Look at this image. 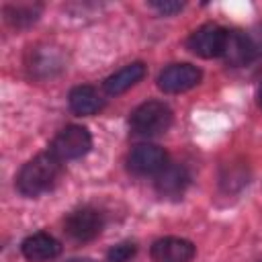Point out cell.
<instances>
[{
  "label": "cell",
  "instance_id": "12",
  "mask_svg": "<svg viewBox=\"0 0 262 262\" xmlns=\"http://www.w3.org/2000/svg\"><path fill=\"white\" fill-rule=\"evenodd\" d=\"M221 57H225V61H227L229 66H233V68L250 63L256 55H254V49H252V43H250L248 33H242V31H229V33H227L225 51H223Z\"/></svg>",
  "mask_w": 262,
  "mask_h": 262
},
{
  "label": "cell",
  "instance_id": "17",
  "mask_svg": "<svg viewBox=\"0 0 262 262\" xmlns=\"http://www.w3.org/2000/svg\"><path fill=\"white\" fill-rule=\"evenodd\" d=\"M248 37H250V43H252L254 55H256V57H258V55H262V25L254 27V29L248 33Z\"/></svg>",
  "mask_w": 262,
  "mask_h": 262
},
{
  "label": "cell",
  "instance_id": "1",
  "mask_svg": "<svg viewBox=\"0 0 262 262\" xmlns=\"http://www.w3.org/2000/svg\"><path fill=\"white\" fill-rule=\"evenodd\" d=\"M61 170V160H57L51 151L39 154L20 168L16 176V188L25 196H39L55 186Z\"/></svg>",
  "mask_w": 262,
  "mask_h": 262
},
{
  "label": "cell",
  "instance_id": "15",
  "mask_svg": "<svg viewBox=\"0 0 262 262\" xmlns=\"http://www.w3.org/2000/svg\"><path fill=\"white\" fill-rule=\"evenodd\" d=\"M135 244L131 242H123V244H117L108 250L106 254V262H129L133 256H135Z\"/></svg>",
  "mask_w": 262,
  "mask_h": 262
},
{
  "label": "cell",
  "instance_id": "5",
  "mask_svg": "<svg viewBox=\"0 0 262 262\" xmlns=\"http://www.w3.org/2000/svg\"><path fill=\"white\" fill-rule=\"evenodd\" d=\"M104 219L102 213L94 207H82L72 211L66 221H63V231L74 239V242H90L94 237H98V233L102 231Z\"/></svg>",
  "mask_w": 262,
  "mask_h": 262
},
{
  "label": "cell",
  "instance_id": "20",
  "mask_svg": "<svg viewBox=\"0 0 262 262\" xmlns=\"http://www.w3.org/2000/svg\"><path fill=\"white\" fill-rule=\"evenodd\" d=\"M260 262H262V260H260Z\"/></svg>",
  "mask_w": 262,
  "mask_h": 262
},
{
  "label": "cell",
  "instance_id": "19",
  "mask_svg": "<svg viewBox=\"0 0 262 262\" xmlns=\"http://www.w3.org/2000/svg\"><path fill=\"white\" fill-rule=\"evenodd\" d=\"M256 98H258V106L262 108V84H260V88H258V94H256Z\"/></svg>",
  "mask_w": 262,
  "mask_h": 262
},
{
  "label": "cell",
  "instance_id": "9",
  "mask_svg": "<svg viewBox=\"0 0 262 262\" xmlns=\"http://www.w3.org/2000/svg\"><path fill=\"white\" fill-rule=\"evenodd\" d=\"M20 252L27 260L31 262H47L59 256L61 252V244L47 231H37L29 237H25V242L20 244Z\"/></svg>",
  "mask_w": 262,
  "mask_h": 262
},
{
  "label": "cell",
  "instance_id": "14",
  "mask_svg": "<svg viewBox=\"0 0 262 262\" xmlns=\"http://www.w3.org/2000/svg\"><path fill=\"white\" fill-rule=\"evenodd\" d=\"M6 20L12 27H29L33 25L39 14H41V4H27V2H18V4H8L4 8Z\"/></svg>",
  "mask_w": 262,
  "mask_h": 262
},
{
  "label": "cell",
  "instance_id": "2",
  "mask_svg": "<svg viewBox=\"0 0 262 262\" xmlns=\"http://www.w3.org/2000/svg\"><path fill=\"white\" fill-rule=\"evenodd\" d=\"M129 123H131L133 133L143 135V137H154V135L164 133L172 125V111L166 102L147 100L131 113Z\"/></svg>",
  "mask_w": 262,
  "mask_h": 262
},
{
  "label": "cell",
  "instance_id": "8",
  "mask_svg": "<svg viewBox=\"0 0 262 262\" xmlns=\"http://www.w3.org/2000/svg\"><path fill=\"white\" fill-rule=\"evenodd\" d=\"M151 260L154 262H190L196 254L192 242L184 239V237H160L154 242L151 250Z\"/></svg>",
  "mask_w": 262,
  "mask_h": 262
},
{
  "label": "cell",
  "instance_id": "11",
  "mask_svg": "<svg viewBox=\"0 0 262 262\" xmlns=\"http://www.w3.org/2000/svg\"><path fill=\"white\" fill-rule=\"evenodd\" d=\"M68 104H70L72 113H76L80 117H90V115H96L98 111H102L104 100H102V96L98 94L96 88H92L88 84H82V86H76V88L70 90Z\"/></svg>",
  "mask_w": 262,
  "mask_h": 262
},
{
  "label": "cell",
  "instance_id": "7",
  "mask_svg": "<svg viewBox=\"0 0 262 262\" xmlns=\"http://www.w3.org/2000/svg\"><path fill=\"white\" fill-rule=\"evenodd\" d=\"M201 70L190 63H172L164 68L158 76V86L160 90L168 94H180L190 88H194L201 82Z\"/></svg>",
  "mask_w": 262,
  "mask_h": 262
},
{
  "label": "cell",
  "instance_id": "3",
  "mask_svg": "<svg viewBox=\"0 0 262 262\" xmlns=\"http://www.w3.org/2000/svg\"><path fill=\"white\" fill-rule=\"evenodd\" d=\"M90 147H92V137H90L88 129L80 127V125H68L53 137L49 151L57 160L68 162V160H78V158L86 156Z\"/></svg>",
  "mask_w": 262,
  "mask_h": 262
},
{
  "label": "cell",
  "instance_id": "13",
  "mask_svg": "<svg viewBox=\"0 0 262 262\" xmlns=\"http://www.w3.org/2000/svg\"><path fill=\"white\" fill-rule=\"evenodd\" d=\"M143 76H145V66L141 61H133V63L121 68L119 72H115L113 76H108L104 80V92L111 94V96L123 94L125 90L135 86Z\"/></svg>",
  "mask_w": 262,
  "mask_h": 262
},
{
  "label": "cell",
  "instance_id": "10",
  "mask_svg": "<svg viewBox=\"0 0 262 262\" xmlns=\"http://www.w3.org/2000/svg\"><path fill=\"white\" fill-rule=\"evenodd\" d=\"M188 174L182 166H176V164H168L162 172L156 174V190L162 194V196H168V199H178L184 194L186 186H188Z\"/></svg>",
  "mask_w": 262,
  "mask_h": 262
},
{
  "label": "cell",
  "instance_id": "6",
  "mask_svg": "<svg viewBox=\"0 0 262 262\" xmlns=\"http://www.w3.org/2000/svg\"><path fill=\"white\" fill-rule=\"evenodd\" d=\"M166 166H168V154L154 143H139L127 156V168L139 176L158 174Z\"/></svg>",
  "mask_w": 262,
  "mask_h": 262
},
{
  "label": "cell",
  "instance_id": "4",
  "mask_svg": "<svg viewBox=\"0 0 262 262\" xmlns=\"http://www.w3.org/2000/svg\"><path fill=\"white\" fill-rule=\"evenodd\" d=\"M227 33H229L227 29H223L219 25H213V23H207V25H203L196 31L190 33L186 45L194 55H199L203 59L221 57L223 51H225Z\"/></svg>",
  "mask_w": 262,
  "mask_h": 262
},
{
  "label": "cell",
  "instance_id": "16",
  "mask_svg": "<svg viewBox=\"0 0 262 262\" xmlns=\"http://www.w3.org/2000/svg\"><path fill=\"white\" fill-rule=\"evenodd\" d=\"M149 6L154 8V10H158L160 14H164V16H170V14H176V12H180L182 10V2H174V0H156V2H149Z\"/></svg>",
  "mask_w": 262,
  "mask_h": 262
},
{
  "label": "cell",
  "instance_id": "18",
  "mask_svg": "<svg viewBox=\"0 0 262 262\" xmlns=\"http://www.w3.org/2000/svg\"><path fill=\"white\" fill-rule=\"evenodd\" d=\"M66 262H94L92 258H70V260H66Z\"/></svg>",
  "mask_w": 262,
  "mask_h": 262
}]
</instances>
